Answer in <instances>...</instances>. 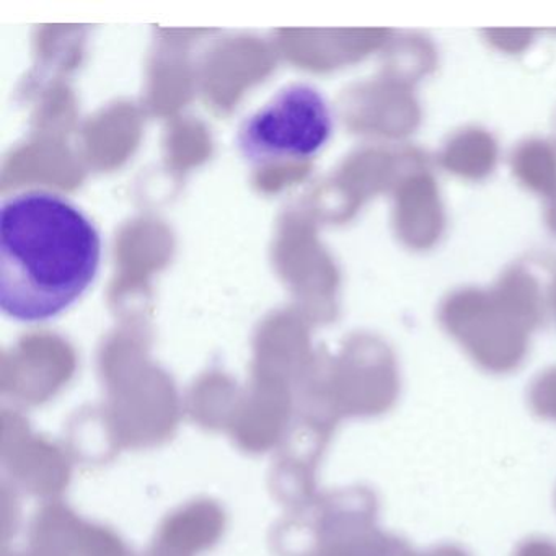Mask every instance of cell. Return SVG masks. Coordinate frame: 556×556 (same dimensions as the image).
<instances>
[{
  "label": "cell",
  "mask_w": 556,
  "mask_h": 556,
  "mask_svg": "<svg viewBox=\"0 0 556 556\" xmlns=\"http://www.w3.org/2000/svg\"><path fill=\"white\" fill-rule=\"evenodd\" d=\"M97 224L70 198L27 190L0 206V308L18 324H47L92 288L102 266Z\"/></svg>",
  "instance_id": "6da1fadb"
},
{
  "label": "cell",
  "mask_w": 556,
  "mask_h": 556,
  "mask_svg": "<svg viewBox=\"0 0 556 556\" xmlns=\"http://www.w3.org/2000/svg\"><path fill=\"white\" fill-rule=\"evenodd\" d=\"M333 129V112L324 93L311 84L294 83L243 119L237 148L256 167L307 161L327 148Z\"/></svg>",
  "instance_id": "7a4b0ae2"
},
{
  "label": "cell",
  "mask_w": 556,
  "mask_h": 556,
  "mask_svg": "<svg viewBox=\"0 0 556 556\" xmlns=\"http://www.w3.org/2000/svg\"><path fill=\"white\" fill-rule=\"evenodd\" d=\"M530 408L540 418L556 422V379L542 380L530 395Z\"/></svg>",
  "instance_id": "3957f363"
},
{
  "label": "cell",
  "mask_w": 556,
  "mask_h": 556,
  "mask_svg": "<svg viewBox=\"0 0 556 556\" xmlns=\"http://www.w3.org/2000/svg\"><path fill=\"white\" fill-rule=\"evenodd\" d=\"M413 556H470L464 548L457 545H441L435 546V548L428 549L426 553H421V555H413Z\"/></svg>",
  "instance_id": "5b68a950"
},
{
  "label": "cell",
  "mask_w": 556,
  "mask_h": 556,
  "mask_svg": "<svg viewBox=\"0 0 556 556\" xmlns=\"http://www.w3.org/2000/svg\"><path fill=\"white\" fill-rule=\"evenodd\" d=\"M514 556H556V543L542 536H532L517 546Z\"/></svg>",
  "instance_id": "277c9868"
}]
</instances>
